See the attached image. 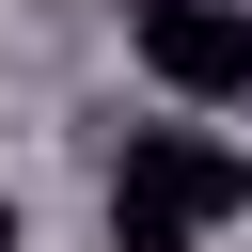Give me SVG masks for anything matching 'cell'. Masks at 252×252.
I'll list each match as a JSON object with an SVG mask.
<instances>
[{
  "label": "cell",
  "instance_id": "1",
  "mask_svg": "<svg viewBox=\"0 0 252 252\" xmlns=\"http://www.w3.org/2000/svg\"><path fill=\"white\" fill-rule=\"evenodd\" d=\"M236 205H252V158L220 126H126V158H110V252H189Z\"/></svg>",
  "mask_w": 252,
  "mask_h": 252
},
{
  "label": "cell",
  "instance_id": "2",
  "mask_svg": "<svg viewBox=\"0 0 252 252\" xmlns=\"http://www.w3.org/2000/svg\"><path fill=\"white\" fill-rule=\"evenodd\" d=\"M142 79L173 110H252V0H142Z\"/></svg>",
  "mask_w": 252,
  "mask_h": 252
},
{
  "label": "cell",
  "instance_id": "3",
  "mask_svg": "<svg viewBox=\"0 0 252 252\" xmlns=\"http://www.w3.org/2000/svg\"><path fill=\"white\" fill-rule=\"evenodd\" d=\"M0 252H16V189H0Z\"/></svg>",
  "mask_w": 252,
  "mask_h": 252
}]
</instances>
